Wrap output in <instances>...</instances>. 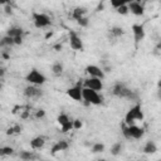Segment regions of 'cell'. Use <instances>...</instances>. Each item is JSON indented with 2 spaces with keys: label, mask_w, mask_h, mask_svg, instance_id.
<instances>
[{
  "label": "cell",
  "mask_w": 161,
  "mask_h": 161,
  "mask_svg": "<svg viewBox=\"0 0 161 161\" xmlns=\"http://www.w3.org/2000/svg\"><path fill=\"white\" fill-rule=\"evenodd\" d=\"M111 93L116 97H119V98H127V99H131V101H138V94L136 91H132L123 82H117L113 87H112V91Z\"/></svg>",
  "instance_id": "1"
},
{
  "label": "cell",
  "mask_w": 161,
  "mask_h": 161,
  "mask_svg": "<svg viewBox=\"0 0 161 161\" xmlns=\"http://www.w3.org/2000/svg\"><path fill=\"white\" fill-rule=\"evenodd\" d=\"M143 112H142V107H141V103L137 102L133 107H131L126 116H125V123L127 125H135V122L137 121H142L143 119Z\"/></svg>",
  "instance_id": "2"
},
{
  "label": "cell",
  "mask_w": 161,
  "mask_h": 161,
  "mask_svg": "<svg viewBox=\"0 0 161 161\" xmlns=\"http://www.w3.org/2000/svg\"><path fill=\"white\" fill-rule=\"evenodd\" d=\"M82 102L86 106H88V104L98 106V104L102 103V97L98 94V91H94V89L83 87V101Z\"/></svg>",
  "instance_id": "3"
},
{
  "label": "cell",
  "mask_w": 161,
  "mask_h": 161,
  "mask_svg": "<svg viewBox=\"0 0 161 161\" xmlns=\"http://www.w3.org/2000/svg\"><path fill=\"white\" fill-rule=\"evenodd\" d=\"M25 80H26L28 83H30V84L42 86V84H44V83H45L47 78H45V75H44L43 73H40L38 69H31V70L26 74Z\"/></svg>",
  "instance_id": "4"
},
{
  "label": "cell",
  "mask_w": 161,
  "mask_h": 161,
  "mask_svg": "<svg viewBox=\"0 0 161 161\" xmlns=\"http://www.w3.org/2000/svg\"><path fill=\"white\" fill-rule=\"evenodd\" d=\"M33 21H34V25L38 29L47 28V26H49L52 24L50 18L44 13H33Z\"/></svg>",
  "instance_id": "5"
},
{
  "label": "cell",
  "mask_w": 161,
  "mask_h": 161,
  "mask_svg": "<svg viewBox=\"0 0 161 161\" xmlns=\"http://www.w3.org/2000/svg\"><path fill=\"white\" fill-rule=\"evenodd\" d=\"M67 96L70 97L72 99L77 101V102H82L83 101V83L78 82L75 86L68 88L67 89Z\"/></svg>",
  "instance_id": "6"
},
{
  "label": "cell",
  "mask_w": 161,
  "mask_h": 161,
  "mask_svg": "<svg viewBox=\"0 0 161 161\" xmlns=\"http://www.w3.org/2000/svg\"><path fill=\"white\" fill-rule=\"evenodd\" d=\"M24 96L29 99H38L43 96V91L39 88V86L29 84L24 88Z\"/></svg>",
  "instance_id": "7"
},
{
  "label": "cell",
  "mask_w": 161,
  "mask_h": 161,
  "mask_svg": "<svg viewBox=\"0 0 161 161\" xmlns=\"http://www.w3.org/2000/svg\"><path fill=\"white\" fill-rule=\"evenodd\" d=\"M57 121H58V123H59V126H60L62 132H68V131H70V130H74V128H73V119H70L67 113H60V114L58 116Z\"/></svg>",
  "instance_id": "8"
},
{
  "label": "cell",
  "mask_w": 161,
  "mask_h": 161,
  "mask_svg": "<svg viewBox=\"0 0 161 161\" xmlns=\"http://www.w3.org/2000/svg\"><path fill=\"white\" fill-rule=\"evenodd\" d=\"M69 45L73 50H83L84 49V45H83V42L80 39V36L75 33V31H70L69 33Z\"/></svg>",
  "instance_id": "9"
},
{
  "label": "cell",
  "mask_w": 161,
  "mask_h": 161,
  "mask_svg": "<svg viewBox=\"0 0 161 161\" xmlns=\"http://www.w3.org/2000/svg\"><path fill=\"white\" fill-rule=\"evenodd\" d=\"M102 80L103 79L97 78V77H89V78L84 79L83 87H87V88H91V89H94V91H102V88H103Z\"/></svg>",
  "instance_id": "10"
},
{
  "label": "cell",
  "mask_w": 161,
  "mask_h": 161,
  "mask_svg": "<svg viewBox=\"0 0 161 161\" xmlns=\"http://www.w3.org/2000/svg\"><path fill=\"white\" fill-rule=\"evenodd\" d=\"M127 131H128V140H140L145 133V130L136 125H127Z\"/></svg>",
  "instance_id": "11"
},
{
  "label": "cell",
  "mask_w": 161,
  "mask_h": 161,
  "mask_svg": "<svg viewBox=\"0 0 161 161\" xmlns=\"http://www.w3.org/2000/svg\"><path fill=\"white\" fill-rule=\"evenodd\" d=\"M86 73L89 74V77H97V78H101V79H104L106 74H104V70L102 68H99L98 65H94V64H89L86 67Z\"/></svg>",
  "instance_id": "12"
},
{
  "label": "cell",
  "mask_w": 161,
  "mask_h": 161,
  "mask_svg": "<svg viewBox=\"0 0 161 161\" xmlns=\"http://www.w3.org/2000/svg\"><path fill=\"white\" fill-rule=\"evenodd\" d=\"M132 33H133V39H135L136 44H138L140 42L143 40V38H145V29H143V25L133 24V25H132Z\"/></svg>",
  "instance_id": "13"
},
{
  "label": "cell",
  "mask_w": 161,
  "mask_h": 161,
  "mask_svg": "<svg viewBox=\"0 0 161 161\" xmlns=\"http://www.w3.org/2000/svg\"><path fill=\"white\" fill-rule=\"evenodd\" d=\"M128 9L130 11L136 15V16H142L143 13H145V8L142 5V3H138V1H132L128 4Z\"/></svg>",
  "instance_id": "14"
},
{
  "label": "cell",
  "mask_w": 161,
  "mask_h": 161,
  "mask_svg": "<svg viewBox=\"0 0 161 161\" xmlns=\"http://www.w3.org/2000/svg\"><path fill=\"white\" fill-rule=\"evenodd\" d=\"M44 145H45V138L42 137V136L34 137V138L30 141V147H31L33 150H40V148H43Z\"/></svg>",
  "instance_id": "15"
},
{
  "label": "cell",
  "mask_w": 161,
  "mask_h": 161,
  "mask_svg": "<svg viewBox=\"0 0 161 161\" xmlns=\"http://www.w3.org/2000/svg\"><path fill=\"white\" fill-rule=\"evenodd\" d=\"M68 147H69V143L65 140H60V141H58L53 145L52 152L55 153V152H59V151H65V150H68Z\"/></svg>",
  "instance_id": "16"
},
{
  "label": "cell",
  "mask_w": 161,
  "mask_h": 161,
  "mask_svg": "<svg viewBox=\"0 0 161 161\" xmlns=\"http://www.w3.org/2000/svg\"><path fill=\"white\" fill-rule=\"evenodd\" d=\"M142 151H143V153L152 155V153H155V152L157 151V146H156V143H155L153 141H147V142L145 143Z\"/></svg>",
  "instance_id": "17"
},
{
  "label": "cell",
  "mask_w": 161,
  "mask_h": 161,
  "mask_svg": "<svg viewBox=\"0 0 161 161\" xmlns=\"http://www.w3.org/2000/svg\"><path fill=\"white\" fill-rule=\"evenodd\" d=\"M6 34L10 35V36H13V38H15V36L23 35V34H24V30H23V28H20V26H10V28L6 30Z\"/></svg>",
  "instance_id": "18"
},
{
  "label": "cell",
  "mask_w": 161,
  "mask_h": 161,
  "mask_svg": "<svg viewBox=\"0 0 161 161\" xmlns=\"http://www.w3.org/2000/svg\"><path fill=\"white\" fill-rule=\"evenodd\" d=\"M86 14H87V9H86V8H82V6H78V8H75V9L73 10L72 16H73V19L78 20V19H80L82 16H86Z\"/></svg>",
  "instance_id": "19"
},
{
  "label": "cell",
  "mask_w": 161,
  "mask_h": 161,
  "mask_svg": "<svg viewBox=\"0 0 161 161\" xmlns=\"http://www.w3.org/2000/svg\"><path fill=\"white\" fill-rule=\"evenodd\" d=\"M63 69H64V67H63V64L60 62H54L52 64V73L54 75H60L63 73Z\"/></svg>",
  "instance_id": "20"
},
{
  "label": "cell",
  "mask_w": 161,
  "mask_h": 161,
  "mask_svg": "<svg viewBox=\"0 0 161 161\" xmlns=\"http://www.w3.org/2000/svg\"><path fill=\"white\" fill-rule=\"evenodd\" d=\"M19 157H20L21 160L28 161V160H34V158H36V155L34 153V151H21V152L19 153Z\"/></svg>",
  "instance_id": "21"
},
{
  "label": "cell",
  "mask_w": 161,
  "mask_h": 161,
  "mask_svg": "<svg viewBox=\"0 0 161 161\" xmlns=\"http://www.w3.org/2000/svg\"><path fill=\"white\" fill-rule=\"evenodd\" d=\"M123 33H125V30H123L122 26H112V28L109 29V34H111L113 38H119L121 35H123Z\"/></svg>",
  "instance_id": "22"
},
{
  "label": "cell",
  "mask_w": 161,
  "mask_h": 161,
  "mask_svg": "<svg viewBox=\"0 0 161 161\" xmlns=\"http://www.w3.org/2000/svg\"><path fill=\"white\" fill-rule=\"evenodd\" d=\"M0 44H1V47H3V48H4V47H11V45H14V44H15V43H14V38L6 34L5 36H3V39H1V42H0Z\"/></svg>",
  "instance_id": "23"
},
{
  "label": "cell",
  "mask_w": 161,
  "mask_h": 161,
  "mask_svg": "<svg viewBox=\"0 0 161 161\" xmlns=\"http://www.w3.org/2000/svg\"><path fill=\"white\" fill-rule=\"evenodd\" d=\"M132 1H135V0H109L111 5H112L114 9H117V8L122 6V5H128V4L132 3Z\"/></svg>",
  "instance_id": "24"
},
{
  "label": "cell",
  "mask_w": 161,
  "mask_h": 161,
  "mask_svg": "<svg viewBox=\"0 0 161 161\" xmlns=\"http://www.w3.org/2000/svg\"><path fill=\"white\" fill-rule=\"evenodd\" d=\"M121 151H122V143L121 142H116L111 147V155H113V156H118L121 153Z\"/></svg>",
  "instance_id": "25"
},
{
  "label": "cell",
  "mask_w": 161,
  "mask_h": 161,
  "mask_svg": "<svg viewBox=\"0 0 161 161\" xmlns=\"http://www.w3.org/2000/svg\"><path fill=\"white\" fill-rule=\"evenodd\" d=\"M13 152H14V150L10 146H4L0 148V156H10V155H13Z\"/></svg>",
  "instance_id": "26"
},
{
  "label": "cell",
  "mask_w": 161,
  "mask_h": 161,
  "mask_svg": "<svg viewBox=\"0 0 161 161\" xmlns=\"http://www.w3.org/2000/svg\"><path fill=\"white\" fill-rule=\"evenodd\" d=\"M104 151V145L101 143V142H97L92 146V152L93 153H99V152H103Z\"/></svg>",
  "instance_id": "27"
},
{
  "label": "cell",
  "mask_w": 161,
  "mask_h": 161,
  "mask_svg": "<svg viewBox=\"0 0 161 161\" xmlns=\"http://www.w3.org/2000/svg\"><path fill=\"white\" fill-rule=\"evenodd\" d=\"M116 11H117L119 15H127V14L130 13V9H128V5H122V6L117 8Z\"/></svg>",
  "instance_id": "28"
},
{
  "label": "cell",
  "mask_w": 161,
  "mask_h": 161,
  "mask_svg": "<svg viewBox=\"0 0 161 161\" xmlns=\"http://www.w3.org/2000/svg\"><path fill=\"white\" fill-rule=\"evenodd\" d=\"M77 23H78V25H80L82 28H86V26H88L89 20H88V18H87V16H82L80 19H78V20H77Z\"/></svg>",
  "instance_id": "29"
},
{
  "label": "cell",
  "mask_w": 161,
  "mask_h": 161,
  "mask_svg": "<svg viewBox=\"0 0 161 161\" xmlns=\"http://www.w3.org/2000/svg\"><path fill=\"white\" fill-rule=\"evenodd\" d=\"M3 8H4V13L5 14H8V15H11L13 14V6H11V4H6Z\"/></svg>",
  "instance_id": "30"
},
{
  "label": "cell",
  "mask_w": 161,
  "mask_h": 161,
  "mask_svg": "<svg viewBox=\"0 0 161 161\" xmlns=\"http://www.w3.org/2000/svg\"><path fill=\"white\" fill-rule=\"evenodd\" d=\"M82 126H83V123L80 119H73V128L74 130H79V128H82Z\"/></svg>",
  "instance_id": "31"
},
{
  "label": "cell",
  "mask_w": 161,
  "mask_h": 161,
  "mask_svg": "<svg viewBox=\"0 0 161 161\" xmlns=\"http://www.w3.org/2000/svg\"><path fill=\"white\" fill-rule=\"evenodd\" d=\"M44 116H45V111H44V109H42V108H40V109H38V111L35 112V118H43Z\"/></svg>",
  "instance_id": "32"
},
{
  "label": "cell",
  "mask_w": 161,
  "mask_h": 161,
  "mask_svg": "<svg viewBox=\"0 0 161 161\" xmlns=\"http://www.w3.org/2000/svg\"><path fill=\"white\" fill-rule=\"evenodd\" d=\"M14 43H15L16 45H20V44L23 43V35H20V36H15V38H14Z\"/></svg>",
  "instance_id": "33"
},
{
  "label": "cell",
  "mask_w": 161,
  "mask_h": 161,
  "mask_svg": "<svg viewBox=\"0 0 161 161\" xmlns=\"http://www.w3.org/2000/svg\"><path fill=\"white\" fill-rule=\"evenodd\" d=\"M20 117H21V118H24V119H25V118H28V117H29V111H25V112H23V113L20 114Z\"/></svg>",
  "instance_id": "34"
},
{
  "label": "cell",
  "mask_w": 161,
  "mask_h": 161,
  "mask_svg": "<svg viewBox=\"0 0 161 161\" xmlns=\"http://www.w3.org/2000/svg\"><path fill=\"white\" fill-rule=\"evenodd\" d=\"M53 48H54L55 52H60V50H62V44H57V45H54Z\"/></svg>",
  "instance_id": "35"
},
{
  "label": "cell",
  "mask_w": 161,
  "mask_h": 161,
  "mask_svg": "<svg viewBox=\"0 0 161 161\" xmlns=\"http://www.w3.org/2000/svg\"><path fill=\"white\" fill-rule=\"evenodd\" d=\"M14 132H15V133L21 132V126H14Z\"/></svg>",
  "instance_id": "36"
},
{
  "label": "cell",
  "mask_w": 161,
  "mask_h": 161,
  "mask_svg": "<svg viewBox=\"0 0 161 161\" xmlns=\"http://www.w3.org/2000/svg\"><path fill=\"white\" fill-rule=\"evenodd\" d=\"M0 4L4 6V5H6V4H11V0H0Z\"/></svg>",
  "instance_id": "37"
},
{
  "label": "cell",
  "mask_w": 161,
  "mask_h": 161,
  "mask_svg": "<svg viewBox=\"0 0 161 161\" xmlns=\"http://www.w3.org/2000/svg\"><path fill=\"white\" fill-rule=\"evenodd\" d=\"M156 49H157V50H161V39L157 42V44H156Z\"/></svg>",
  "instance_id": "38"
},
{
  "label": "cell",
  "mask_w": 161,
  "mask_h": 161,
  "mask_svg": "<svg viewBox=\"0 0 161 161\" xmlns=\"http://www.w3.org/2000/svg\"><path fill=\"white\" fill-rule=\"evenodd\" d=\"M157 98L161 101V89H158V91H157Z\"/></svg>",
  "instance_id": "39"
},
{
  "label": "cell",
  "mask_w": 161,
  "mask_h": 161,
  "mask_svg": "<svg viewBox=\"0 0 161 161\" xmlns=\"http://www.w3.org/2000/svg\"><path fill=\"white\" fill-rule=\"evenodd\" d=\"M52 35H53V33H52V31H50V33H48V34H47V35H45V38H47V39H48V38H50V36H52Z\"/></svg>",
  "instance_id": "40"
},
{
  "label": "cell",
  "mask_w": 161,
  "mask_h": 161,
  "mask_svg": "<svg viewBox=\"0 0 161 161\" xmlns=\"http://www.w3.org/2000/svg\"><path fill=\"white\" fill-rule=\"evenodd\" d=\"M157 88H158V89H161V79L157 82Z\"/></svg>",
  "instance_id": "41"
},
{
  "label": "cell",
  "mask_w": 161,
  "mask_h": 161,
  "mask_svg": "<svg viewBox=\"0 0 161 161\" xmlns=\"http://www.w3.org/2000/svg\"><path fill=\"white\" fill-rule=\"evenodd\" d=\"M142 1H150V0H142Z\"/></svg>",
  "instance_id": "42"
}]
</instances>
